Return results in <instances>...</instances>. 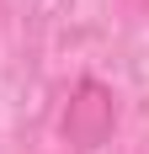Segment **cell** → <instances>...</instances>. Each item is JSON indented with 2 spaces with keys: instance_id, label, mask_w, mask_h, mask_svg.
<instances>
[{
  "instance_id": "1",
  "label": "cell",
  "mask_w": 149,
  "mask_h": 154,
  "mask_svg": "<svg viewBox=\"0 0 149 154\" xmlns=\"http://www.w3.org/2000/svg\"><path fill=\"white\" fill-rule=\"evenodd\" d=\"M112 128V101H106L101 85H80V101H69V117H64V133H69L80 149H96Z\"/></svg>"
}]
</instances>
